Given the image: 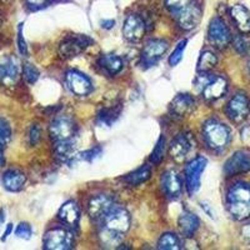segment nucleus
Here are the masks:
<instances>
[{"instance_id": "a878e982", "label": "nucleus", "mask_w": 250, "mask_h": 250, "mask_svg": "<svg viewBox=\"0 0 250 250\" xmlns=\"http://www.w3.org/2000/svg\"><path fill=\"white\" fill-rule=\"evenodd\" d=\"M122 108V103H117V104H114V105L102 108L99 110V113H98V123H99L100 125L111 126L113 123H115V120L120 117Z\"/></svg>"}, {"instance_id": "4468645a", "label": "nucleus", "mask_w": 250, "mask_h": 250, "mask_svg": "<svg viewBox=\"0 0 250 250\" xmlns=\"http://www.w3.org/2000/svg\"><path fill=\"white\" fill-rule=\"evenodd\" d=\"M145 21L138 14H129L123 25V35L129 42H139L145 34Z\"/></svg>"}, {"instance_id": "58836bf2", "label": "nucleus", "mask_w": 250, "mask_h": 250, "mask_svg": "<svg viewBox=\"0 0 250 250\" xmlns=\"http://www.w3.org/2000/svg\"><path fill=\"white\" fill-rule=\"evenodd\" d=\"M188 3H189V0H165V6L173 14H175L176 12H179L180 9L184 8Z\"/></svg>"}, {"instance_id": "72a5a7b5", "label": "nucleus", "mask_w": 250, "mask_h": 250, "mask_svg": "<svg viewBox=\"0 0 250 250\" xmlns=\"http://www.w3.org/2000/svg\"><path fill=\"white\" fill-rule=\"evenodd\" d=\"M12 138V129H10V125L6 122L4 118L0 117V146L5 148L6 144L9 143Z\"/></svg>"}, {"instance_id": "7ed1b4c3", "label": "nucleus", "mask_w": 250, "mask_h": 250, "mask_svg": "<svg viewBox=\"0 0 250 250\" xmlns=\"http://www.w3.org/2000/svg\"><path fill=\"white\" fill-rule=\"evenodd\" d=\"M203 134L207 144L211 149L225 148L230 139V131L223 123L218 120H208L203 126Z\"/></svg>"}, {"instance_id": "f8f14e48", "label": "nucleus", "mask_w": 250, "mask_h": 250, "mask_svg": "<svg viewBox=\"0 0 250 250\" xmlns=\"http://www.w3.org/2000/svg\"><path fill=\"white\" fill-rule=\"evenodd\" d=\"M168 50V43L162 39H151L142 51V62L146 68L155 65Z\"/></svg>"}, {"instance_id": "7c9ffc66", "label": "nucleus", "mask_w": 250, "mask_h": 250, "mask_svg": "<svg viewBox=\"0 0 250 250\" xmlns=\"http://www.w3.org/2000/svg\"><path fill=\"white\" fill-rule=\"evenodd\" d=\"M21 71H23L24 80H25L26 84H29V85L35 84L40 77V73L37 69V66L30 64V62H25L23 65V68H21Z\"/></svg>"}, {"instance_id": "c03bdc74", "label": "nucleus", "mask_w": 250, "mask_h": 250, "mask_svg": "<svg viewBox=\"0 0 250 250\" xmlns=\"http://www.w3.org/2000/svg\"><path fill=\"white\" fill-rule=\"evenodd\" d=\"M12 230H13V225L9 224L8 227H6V230H5V233H4V235H3V238H1V240H5V239L9 236V234L12 233Z\"/></svg>"}, {"instance_id": "1a4fd4ad", "label": "nucleus", "mask_w": 250, "mask_h": 250, "mask_svg": "<svg viewBox=\"0 0 250 250\" xmlns=\"http://www.w3.org/2000/svg\"><path fill=\"white\" fill-rule=\"evenodd\" d=\"M176 21L184 30H191L199 24L202 19V8L195 1H189L184 8H182L175 14Z\"/></svg>"}, {"instance_id": "09e8293b", "label": "nucleus", "mask_w": 250, "mask_h": 250, "mask_svg": "<svg viewBox=\"0 0 250 250\" xmlns=\"http://www.w3.org/2000/svg\"><path fill=\"white\" fill-rule=\"evenodd\" d=\"M3 220H4V218H0V223L3 222Z\"/></svg>"}, {"instance_id": "a18cd8bd", "label": "nucleus", "mask_w": 250, "mask_h": 250, "mask_svg": "<svg viewBox=\"0 0 250 250\" xmlns=\"http://www.w3.org/2000/svg\"><path fill=\"white\" fill-rule=\"evenodd\" d=\"M243 235H244L245 238L249 239V240H250V224L243 228Z\"/></svg>"}, {"instance_id": "6ab92c4d", "label": "nucleus", "mask_w": 250, "mask_h": 250, "mask_svg": "<svg viewBox=\"0 0 250 250\" xmlns=\"http://www.w3.org/2000/svg\"><path fill=\"white\" fill-rule=\"evenodd\" d=\"M191 148V142L190 138L185 135V134H180L175 139L171 142L170 149H169V154L171 155L175 162L182 163L183 160L187 158L188 153L190 151Z\"/></svg>"}, {"instance_id": "f03ea898", "label": "nucleus", "mask_w": 250, "mask_h": 250, "mask_svg": "<svg viewBox=\"0 0 250 250\" xmlns=\"http://www.w3.org/2000/svg\"><path fill=\"white\" fill-rule=\"evenodd\" d=\"M228 211L235 220H245L250 216V187L236 183L227 194Z\"/></svg>"}, {"instance_id": "de8ad7c7", "label": "nucleus", "mask_w": 250, "mask_h": 250, "mask_svg": "<svg viewBox=\"0 0 250 250\" xmlns=\"http://www.w3.org/2000/svg\"><path fill=\"white\" fill-rule=\"evenodd\" d=\"M0 1H1V3H9L10 0H0Z\"/></svg>"}, {"instance_id": "bb28decb", "label": "nucleus", "mask_w": 250, "mask_h": 250, "mask_svg": "<svg viewBox=\"0 0 250 250\" xmlns=\"http://www.w3.org/2000/svg\"><path fill=\"white\" fill-rule=\"evenodd\" d=\"M151 175V169L149 165H143L139 169L134 170L133 173L128 174L124 176V182L130 187H137V185L143 184L146 180L150 179Z\"/></svg>"}, {"instance_id": "20e7f679", "label": "nucleus", "mask_w": 250, "mask_h": 250, "mask_svg": "<svg viewBox=\"0 0 250 250\" xmlns=\"http://www.w3.org/2000/svg\"><path fill=\"white\" fill-rule=\"evenodd\" d=\"M49 134L54 143L73 140L77 134V125L68 115H58L49 125Z\"/></svg>"}, {"instance_id": "423d86ee", "label": "nucleus", "mask_w": 250, "mask_h": 250, "mask_svg": "<svg viewBox=\"0 0 250 250\" xmlns=\"http://www.w3.org/2000/svg\"><path fill=\"white\" fill-rule=\"evenodd\" d=\"M45 250H68L73 248V234L62 228H54L46 231L43 239Z\"/></svg>"}, {"instance_id": "9d476101", "label": "nucleus", "mask_w": 250, "mask_h": 250, "mask_svg": "<svg viewBox=\"0 0 250 250\" xmlns=\"http://www.w3.org/2000/svg\"><path fill=\"white\" fill-rule=\"evenodd\" d=\"M250 111V103L249 99L247 98L245 94H235L230 99V102L228 103L227 105V114L229 119L231 122L236 123H243L248 118Z\"/></svg>"}, {"instance_id": "393cba45", "label": "nucleus", "mask_w": 250, "mask_h": 250, "mask_svg": "<svg viewBox=\"0 0 250 250\" xmlns=\"http://www.w3.org/2000/svg\"><path fill=\"white\" fill-rule=\"evenodd\" d=\"M58 216H59V219L62 223L71 225V227H77V225L79 224L80 219L79 207H78L75 202H71V200L70 202H66L65 204L62 205L59 209Z\"/></svg>"}, {"instance_id": "c85d7f7f", "label": "nucleus", "mask_w": 250, "mask_h": 250, "mask_svg": "<svg viewBox=\"0 0 250 250\" xmlns=\"http://www.w3.org/2000/svg\"><path fill=\"white\" fill-rule=\"evenodd\" d=\"M218 62V58L214 54L213 51H204L200 55L199 60H198V71H202V73H208L209 70L214 68Z\"/></svg>"}, {"instance_id": "473e14b6", "label": "nucleus", "mask_w": 250, "mask_h": 250, "mask_svg": "<svg viewBox=\"0 0 250 250\" xmlns=\"http://www.w3.org/2000/svg\"><path fill=\"white\" fill-rule=\"evenodd\" d=\"M164 153H165V138L160 137L159 140H158V143H156L155 148H154V150L151 151L150 163H153V164H159V163L163 160V158H164Z\"/></svg>"}, {"instance_id": "f3484780", "label": "nucleus", "mask_w": 250, "mask_h": 250, "mask_svg": "<svg viewBox=\"0 0 250 250\" xmlns=\"http://www.w3.org/2000/svg\"><path fill=\"white\" fill-rule=\"evenodd\" d=\"M228 90V82L223 77L214 75L211 80L203 88L202 95L205 100L214 102L224 97V94Z\"/></svg>"}, {"instance_id": "cd10ccee", "label": "nucleus", "mask_w": 250, "mask_h": 250, "mask_svg": "<svg viewBox=\"0 0 250 250\" xmlns=\"http://www.w3.org/2000/svg\"><path fill=\"white\" fill-rule=\"evenodd\" d=\"M54 151L58 159L62 160V162H68L69 159H71L73 153H74V144H73V140L54 143Z\"/></svg>"}, {"instance_id": "ddd939ff", "label": "nucleus", "mask_w": 250, "mask_h": 250, "mask_svg": "<svg viewBox=\"0 0 250 250\" xmlns=\"http://www.w3.org/2000/svg\"><path fill=\"white\" fill-rule=\"evenodd\" d=\"M19 64L14 57H4L0 59V84L13 86L19 79Z\"/></svg>"}, {"instance_id": "6e6552de", "label": "nucleus", "mask_w": 250, "mask_h": 250, "mask_svg": "<svg viewBox=\"0 0 250 250\" xmlns=\"http://www.w3.org/2000/svg\"><path fill=\"white\" fill-rule=\"evenodd\" d=\"M93 43L94 40L86 35H70L60 43L59 54L64 58H74Z\"/></svg>"}, {"instance_id": "4c0bfd02", "label": "nucleus", "mask_w": 250, "mask_h": 250, "mask_svg": "<svg viewBox=\"0 0 250 250\" xmlns=\"http://www.w3.org/2000/svg\"><path fill=\"white\" fill-rule=\"evenodd\" d=\"M103 153V149L100 146H95L94 149H90V150L84 151L83 154H80V159L86 160V162H93V160L98 159Z\"/></svg>"}, {"instance_id": "f704fd0d", "label": "nucleus", "mask_w": 250, "mask_h": 250, "mask_svg": "<svg viewBox=\"0 0 250 250\" xmlns=\"http://www.w3.org/2000/svg\"><path fill=\"white\" fill-rule=\"evenodd\" d=\"M24 24L20 23L18 26V37H17V44H18V50H19L20 55L26 57L28 55V45H26L25 38H24Z\"/></svg>"}, {"instance_id": "2eb2a0df", "label": "nucleus", "mask_w": 250, "mask_h": 250, "mask_svg": "<svg viewBox=\"0 0 250 250\" xmlns=\"http://www.w3.org/2000/svg\"><path fill=\"white\" fill-rule=\"evenodd\" d=\"M250 170V156L245 151H236L227 160L224 165V173L227 176L244 174Z\"/></svg>"}, {"instance_id": "0eeeda50", "label": "nucleus", "mask_w": 250, "mask_h": 250, "mask_svg": "<svg viewBox=\"0 0 250 250\" xmlns=\"http://www.w3.org/2000/svg\"><path fill=\"white\" fill-rule=\"evenodd\" d=\"M208 39L218 49H224L229 45L231 40L230 31L222 18L215 17L211 19L208 29Z\"/></svg>"}, {"instance_id": "a211bd4d", "label": "nucleus", "mask_w": 250, "mask_h": 250, "mask_svg": "<svg viewBox=\"0 0 250 250\" xmlns=\"http://www.w3.org/2000/svg\"><path fill=\"white\" fill-rule=\"evenodd\" d=\"M1 182H3V185L6 190L12 191V193H18L25 185L26 176L23 171L18 170V169H8L1 176Z\"/></svg>"}, {"instance_id": "dca6fc26", "label": "nucleus", "mask_w": 250, "mask_h": 250, "mask_svg": "<svg viewBox=\"0 0 250 250\" xmlns=\"http://www.w3.org/2000/svg\"><path fill=\"white\" fill-rule=\"evenodd\" d=\"M113 207L114 203L111 198H109L108 195L100 194V195L91 198V200L89 202L88 214L93 220H102Z\"/></svg>"}, {"instance_id": "ea45409f", "label": "nucleus", "mask_w": 250, "mask_h": 250, "mask_svg": "<svg viewBox=\"0 0 250 250\" xmlns=\"http://www.w3.org/2000/svg\"><path fill=\"white\" fill-rule=\"evenodd\" d=\"M233 45L239 54H245L248 53V43L243 37H236L233 40Z\"/></svg>"}, {"instance_id": "412c9836", "label": "nucleus", "mask_w": 250, "mask_h": 250, "mask_svg": "<svg viewBox=\"0 0 250 250\" xmlns=\"http://www.w3.org/2000/svg\"><path fill=\"white\" fill-rule=\"evenodd\" d=\"M178 225H179L180 233L185 238H191L195 234V231L199 228L200 222L199 218L195 214L190 213V211H183L182 215L178 219Z\"/></svg>"}, {"instance_id": "b1692460", "label": "nucleus", "mask_w": 250, "mask_h": 250, "mask_svg": "<svg viewBox=\"0 0 250 250\" xmlns=\"http://www.w3.org/2000/svg\"><path fill=\"white\" fill-rule=\"evenodd\" d=\"M195 102L189 94H178L171 102V111L178 117H184L194 109Z\"/></svg>"}, {"instance_id": "2f4dec72", "label": "nucleus", "mask_w": 250, "mask_h": 250, "mask_svg": "<svg viewBox=\"0 0 250 250\" xmlns=\"http://www.w3.org/2000/svg\"><path fill=\"white\" fill-rule=\"evenodd\" d=\"M187 44H188V40L184 39V40H182V42H179V44H178V45H176V48L174 49L173 53H171V55L169 57V64H170L171 66L178 65V64L182 62L185 48H187Z\"/></svg>"}, {"instance_id": "e433bc0d", "label": "nucleus", "mask_w": 250, "mask_h": 250, "mask_svg": "<svg viewBox=\"0 0 250 250\" xmlns=\"http://www.w3.org/2000/svg\"><path fill=\"white\" fill-rule=\"evenodd\" d=\"M15 235L20 239L28 240L33 235V229H31V227L28 223H20L17 227V229H15Z\"/></svg>"}, {"instance_id": "c756f323", "label": "nucleus", "mask_w": 250, "mask_h": 250, "mask_svg": "<svg viewBox=\"0 0 250 250\" xmlns=\"http://www.w3.org/2000/svg\"><path fill=\"white\" fill-rule=\"evenodd\" d=\"M158 249L160 250H178L180 249V242L178 236L173 233H165L158 240Z\"/></svg>"}, {"instance_id": "39448f33", "label": "nucleus", "mask_w": 250, "mask_h": 250, "mask_svg": "<svg viewBox=\"0 0 250 250\" xmlns=\"http://www.w3.org/2000/svg\"><path fill=\"white\" fill-rule=\"evenodd\" d=\"M208 162L203 156H196L188 163L185 167V184H187L188 194L193 196L200 188L202 174L205 170Z\"/></svg>"}, {"instance_id": "79ce46f5", "label": "nucleus", "mask_w": 250, "mask_h": 250, "mask_svg": "<svg viewBox=\"0 0 250 250\" xmlns=\"http://www.w3.org/2000/svg\"><path fill=\"white\" fill-rule=\"evenodd\" d=\"M114 24H115L114 20H103L102 21V26L105 29H111L114 26Z\"/></svg>"}, {"instance_id": "8fccbe9b", "label": "nucleus", "mask_w": 250, "mask_h": 250, "mask_svg": "<svg viewBox=\"0 0 250 250\" xmlns=\"http://www.w3.org/2000/svg\"><path fill=\"white\" fill-rule=\"evenodd\" d=\"M0 24H1V17H0Z\"/></svg>"}, {"instance_id": "5701e85b", "label": "nucleus", "mask_w": 250, "mask_h": 250, "mask_svg": "<svg viewBox=\"0 0 250 250\" xmlns=\"http://www.w3.org/2000/svg\"><path fill=\"white\" fill-rule=\"evenodd\" d=\"M230 17L239 30L247 34L250 31V13L245 6L236 4L230 9Z\"/></svg>"}, {"instance_id": "37998d69", "label": "nucleus", "mask_w": 250, "mask_h": 250, "mask_svg": "<svg viewBox=\"0 0 250 250\" xmlns=\"http://www.w3.org/2000/svg\"><path fill=\"white\" fill-rule=\"evenodd\" d=\"M202 208H203V209H204L205 211H207L208 215L210 216V218H215V216H214V213L210 210V208H209V205L205 204V203H202Z\"/></svg>"}, {"instance_id": "9b49d317", "label": "nucleus", "mask_w": 250, "mask_h": 250, "mask_svg": "<svg viewBox=\"0 0 250 250\" xmlns=\"http://www.w3.org/2000/svg\"><path fill=\"white\" fill-rule=\"evenodd\" d=\"M66 88L74 95L85 97L93 90V84L85 74L77 70H69L65 74Z\"/></svg>"}, {"instance_id": "aec40b11", "label": "nucleus", "mask_w": 250, "mask_h": 250, "mask_svg": "<svg viewBox=\"0 0 250 250\" xmlns=\"http://www.w3.org/2000/svg\"><path fill=\"white\" fill-rule=\"evenodd\" d=\"M162 185L165 194L171 199H178L182 193V182L175 170L165 171L162 176Z\"/></svg>"}, {"instance_id": "49530a36", "label": "nucleus", "mask_w": 250, "mask_h": 250, "mask_svg": "<svg viewBox=\"0 0 250 250\" xmlns=\"http://www.w3.org/2000/svg\"><path fill=\"white\" fill-rule=\"evenodd\" d=\"M5 163V158H4V148L0 146V167H3Z\"/></svg>"}, {"instance_id": "f257e3e1", "label": "nucleus", "mask_w": 250, "mask_h": 250, "mask_svg": "<svg viewBox=\"0 0 250 250\" xmlns=\"http://www.w3.org/2000/svg\"><path fill=\"white\" fill-rule=\"evenodd\" d=\"M100 243L105 248H117L122 244L124 234L130 228V215L125 209L114 205L109 213L102 219Z\"/></svg>"}, {"instance_id": "a19ab883", "label": "nucleus", "mask_w": 250, "mask_h": 250, "mask_svg": "<svg viewBox=\"0 0 250 250\" xmlns=\"http://www.w3.org/2000/svg\"><path fill=\"white\" fill-rule=\"evenodd\" d=\"M25 3L33 10H38V9L45 6L49 3V0H25Z\"/></svg>"}, {"instance_id": "3c124183", "label": "nucleus", "mask_w": 250, "mask_h": 250, "mask_svg": "<svg viewBox=\"0 0 250 250\" xmlns=\"http://www.w3.org/2000/svg\"><path fill=\"white\" fill-rule=\"evenodd\" d=\"M249 68H250V66H249Z\"/></svg>"}, {"instance_id": "c9c22d12", "label": "nucleus", "mask_w": 250, "mask_h": 250, "mask_svg": "<svg viewBox=\"0 0 250 250\" xmlns=\"http://www.w3.org/2000/svg\"><path fill=\"white\" fill-rule=\"evenodd\" d=\"M40 137H42V130H40L39 125L33 124L29 128L28 135H26V138H28V144L30 146H34V145H37L39 143Z\"/></svg>"}, {"instance_id": "4be33fe9", "label": "nucleus", "mask_w": 250, "mask_h": 250, "mask_svg": "<svg viewBox=\"0 0 250 250\" xmlns=\"http://www.w3.org/2000/svg\"><path fill=\"white\" fill-rule=\"evenodd\" d=\"M98 65L103 71H105L106 74L113 77L120 73L124 66V62L122 58L115 54H104L98 59Z\"/></svg>"}]
</instances>
